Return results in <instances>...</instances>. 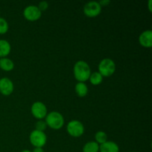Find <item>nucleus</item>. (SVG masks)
<instances>
[{
	"mask_svg": "<svg viewBox=\"0 0 152 152\" xmlns=\"http://www.w3.org/2000/svg\"><path fill=\"white\" fill-rule=\"evenodd\" d=\"M91 71L88 64L83 60L78 61L74 66V75L78 82L85 83L89 80Z\"/></svg>",
	"mask_w": 152,
	"mask_h": 152,
	"instance_id": "obj_1",
	"label": "nucleus"
},
{
	"mask_svg": "<svg viewBox=\"0 0 152 152\" xmlns=\"http://www.w3.org/2000/svg\"><path fill=\"white\" fill-rule=\"evenodd\" d=\"M45 123L47 126L54 130L60 129L65 123V120L62 114L57 111H51L45 117Z\"/></svg>",
	"mask_w": 152,
	"mask_h": 152,
	"instance_id": "obj_2",
	"label": "nucleus"
},
{
	"mask_svg": "<svg viewBox=\"0 0 152 152\" xmlns=\"http://www.w3.org/2000/svg\"><path fill=\"white\" fill-rule=\"evenodd\" d=\"M98 72L103 77H111L116 71V64L111 59L105 58L100 61L98 65Z\"/></svg>",
	"mask_w": 152,
	"mask_h": 152,
	"instance_id": "obj_3",
	"label": "nucleus"
},
{
	"mask_svg": "<svg viewBox=\"0 0 152 152\" xmlns=\"http://www.w3.org/2000/svg\"><path fill=\"white\" fill-rule=\"evenodd\" d=\"M30 142L34 148H42L47 142V136L44 132L34 130L29 137Z\"/></svg>",
	"mask_w": 152,
	"mask_h": 152,
	"instance_id": "obj_4",
	"label": "nucleus"
},
{
	"mask_svg": "<svg viewBox=\"0 0 152 152\" xmlns=\"http://www.w3.org/2000/svg\"><path fill=\"white\" fill-rule=\"evenodd\" d=\"M67 132L73 137H80L84 134L85 127L79 120H71L67 125Z\"/></svg>",
	"mask_w": 152,
	"mask_h": 152,
	"instance_id": "obj_5",
	"label": "nucleus"
},
{
	"mask_svg": "<svg viewBox=\"0 0 152 152\" xmlns=\"http://www.w3.org/2000/svg\"><path fill=\"white\" fill-rule=\"evenodd\" d=\"M31 111L32 115L39 120L45 118L48 114L47 107L43 102H39V101L33 103V105H31Z\"/></svg>",
	"mask_w": 152,
	"mask_h": 152,
	"instance_id": "obj_6",
	"label": "nucleus"
},
{
	"mask_svg": "<svg viewBox=\"0 0 152 152\" xmlns=\"http://www.w3.org/2000/svg\"><path fill=\"white\" fill-rule=\"evenodd\" d=\"M101 10H102V7L99 4V2L96 1H89L87 4H85L83 7V12L85 15L91 18L97 16L101 13Z\"/></svg>",
	"mask_w": 152,
	"mask_h": 152,
	"instance_id": "obj_7",
	"label": "nucleus"
},
{
	"mask_svg": "<svg viewBox=\"0 0 152 152\" xmlns=\"http://www.w3.org/2000/svg\"><path fill=\"white\" fill-rule=\"evenodd\" d=\"M23 16L27 20L37 21L41 18L42 12L40 11L38 7L36 5H29L25 8L23 11Z\"/></svg>",
	"mask_w": 152,
	"mask_h": 152,
	"instance_id": "obj_8",
	"label": "nucleus"
},
{
	"mask_svg": "<svg viewBox=\"0 0 152 152\" xmlns=\"http://www.w3.org/2000/svg\"><path fill=\"white\" fill-rule=\"evenodd\" d=\"M14 86L11 80L7 77L0 79V93L4 96H9L13 91Z\"/></svg>",
	"mask_w": 152,
	"mask_h": 152,
	"instance_id": "obj_9",
	"label": "nucleus"
},
{
	"mask_svg": "<svg viewBox=\"0 0 152 152\" xmlns=\"http://www.w3.org/2000/svg\"><path fill=\"white\" fill-rule=\"evenodd\" d=\"M139 42L142 47L151 48L152 46V31L146 30L143 31L139 37Z\"/></svg>",
	"mask_w": 152,
	"mask_h": 152,
	"instance_id": "obj_10",
	"label": "nucleus"
},
{
	"mask_svg": "<svg viewBox=\"0 0 152 152\" xmlns=\"http://www.w3.org/2000/svg\"><path fill=\"white\" fill-rule=\"evenodd\" d=\"M99 152H119L120 148L116 142L108 141L99 145Z\"/></svg>",
	"mask_w": 152,
	"mask_h": 152,
	"instance_id": "obj_11",
	"label": "nucleus"
},
{
	"mask_svg": "<svg viewBox=\"0 0 152 152\" xmlns=\"http://www.w3.org/2000/svg\"><path fill=\"white\" fill-rule=\"evenodd\" d=\"M11 50V46H10L9 42L5 39H0V58L6 57Z\"/></svg>",
	"mask_w": 152,
	"mask_h": 152,
	"instance_id": "obj_12",
	"label": "nucleus"
},
{
	"mask_svg": "<svg viewBox=\"0 0 152 152\" xmlns=\"http://www.w3.org/2000/svg\"><path fill=\"white\" fill-rule=\"evenodd\" d=\"M0 68L4 71H10L14 68V63L9 58H0Z\"/></svg>",
	"mask_w": 152,
	"mask_h": 152,
	"instance_id": "obj_13",
	"label": "nucleus"
},
{
	"mask_svg": "<svg viewBox=\"0 0 152 152\" xmlns=\"http://www.w3.org/2000/svg\"><path fill=\"white\" fill-rule=\"evenodd\" d=\"M75 91L76 94L80 97H84V96L87 95L88 92V88L87 85L85 83L78 82L75 86Z\"/></svg>",
	"mask_w": 152,
	"mask_h": 152,
	"instance_id": "obj_14",
	"label": "nucleus"
},
{
	"mask_svg": "<svg viewBox=\"0 0 152 152\" xmlns=\"http://www.w3.org/2000/svg\"><path fill=\"white\" fill-rule=\"evenodd\" d=\"M99 145L95 141H89L84 145L83 152H99Z\"/></svg>",
	"mask_w": 152,
	"mask_h": 152,
	"instance_id": "obj_15",
	"label": "nucleus"
},
{
	"mask_svg": "<svg viewBox=\"0 0 152 152\" xmlns=\"http://www.w3.org/2000/svg\"><path fill=\"white\" fill-rule=\"evenodd\" d=\"M89 80L93 86H98L103 81V77L98 71H95L91 74Z\"/></svg>",
	"mask_w": 152,
	"mask_h": 152,
	"instance_id": "obj_16",
	"label": "nucleus"
},
{
	"mask_svg": "<svg viewBox=\"0 0 152 152\" xmlns=\"http://www.w3.org/2000/svg\"><path fill=\"white\" fill-rule=\"evenodd\" d=\"M107 138H108V137H107L106 133H105L102 131H99L95 134V140H96L95 142H97L99 145H101V144L106 142Z\"/></svg>",
	"mask_w": 152,
	"mask_h": 152,
	"instance_id": "obj_17",
	"label": "nucleus"
},
{
	"mask_svg": "<svg viewBox=\"0 0 152 152\" xmlns=\"http://www.w3.org/2000/svg\"><path fill=\"white\" fill-rule=\"evenodd\" d=\"M9 25L7 21L2 17H0V34H4L7 32Z\"/></svg>",
	"mask_w": 152,
	"mask_h": 152,
	"instance_id": "obj_18",
	"label": "nucleus"
},
{
	"mask_svg": "<svg viewBox=\"0 0 152 152\" xmlns=\"http://www.w3.org/2000/svg\"><path fill=\"white\" fill-rule=\"evenodd\" d=\"M47 128V125H46L45 121L42 120H38L36 123V130L40 131V132H44Z\"/></svg>",
	"mask_w": 152,
	"mask_h": 152,
	"instance_id": "obj_19",
	"label": "nucleus"
},
{
	"mask_svg": "<svg viewBox=\"0 0 152 152\" xmlns=\"http://www.w3.org/2000/svg\"><path fill=\"white\" fill-rule=\"evenodd\" d=\"M37 7H38V8L39 9L41 12L44 11V10H47L48 7V1H40V2L39 3Z\"/></svg>",
	"mask_w": 152,
	"mask_h": 152,
	"instance_id": "obj_20",
	"label": "nucleus"
},
{
	"mask_svg": "<svg viewBox=\"0 0 152 152\" xmlns=\"http://www.w3.org/2000/svg\"><path fill=\"white\" fill-rule=\"evenodd\" d=\"M98 2L100 4L101 7H102V6H108L111 3V1L109 0H102V1H98Z\"/></svg>",
	"mask_w": 152,
	"mask_h": 152,
	"instance_id": "obj_21",
	"label": "nucleus"
},
{
	"mask_svg": "<svg viewBox=\"0 0 152 152\" xmlns=\"http://www.w3.org/2000/svg\"><path fill=\"white\" fill-rule=\"evenodd\" d=\"M31 152H45V151L42 148H34Z\"/></svg>",
	"mask_w": 152,
	"mask_h": 152,
	"instance_id": "obj_22",
	"label": "nucleus"
},
{
	"mask_svg": "<svg viewBox=\"0 0 152 152\" xmlns=\"http://www.w3.org/2000/svg\"><path fill=\"white\" fill-rule=\"evenodd\" d=\"M151 3H152V1H151V0H149V1H148V9H149V11H150V12H151V11H152Z\"/></svg>",
	"mask_w": 152,
	"mask_h": 152,
	"instance_id": "obj_23",
	"label": "nucleus"
},
{
	"mask_svg": "<svg viewBox=\"0 0 152 152\" xmlns=\"http://www.w3.org/2000/svg\"><path fill=\"white\" fill-rule=\"evenodd\" d=\"M22 152H31V151H29V150H23Z\"/></svg>",
	"mask_w": 152,
	"mask_h": 152,
	"instance_id": "obj_24",
	"label": "nucleus"
},
{
	"mask_svg": "<svg viewBox=\"0 0 152 152\" xmlns=\"http://www.w3.org/2000/svg\"><path fill=\"white\" fill-rule=\"evenodd\" d=\"M132 152H137V151H132Z\"/></svg>",
	"mask_w": 152,
	"mask_h": 152,
	"instance_id": "obj_25",
	"label": "nucleus"
}]
</instances>
